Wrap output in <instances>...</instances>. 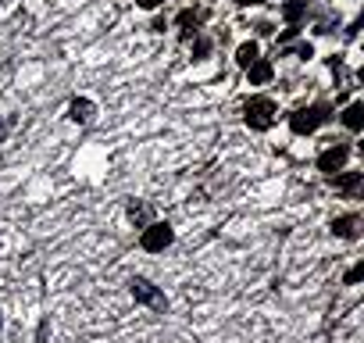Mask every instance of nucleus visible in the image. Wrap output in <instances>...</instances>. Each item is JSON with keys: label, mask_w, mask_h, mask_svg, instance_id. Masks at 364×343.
<instances>
[{"label": "nucleus", "mask_w": 364, "mask_h": 343, "mask_svg": "<svg viewBox=\"0 0 364 343\" xmlns=\"http://www.w3.org/2000/svg\"><path fill=\"white\" fill-rule=\"evenodd\" d=\"M243 118H247V125L257 129V132L272 129V122H275V100H268V97H254V100H247Z\"/></svg>", "instance_id": "f257e3e1"}, {"label": "nucleus", "mask_w": 364, "mask_h": 343, "mask_svg": "<svg viewBox=\"0 0 364 343\" xmlns=\"http://www.w3.org/2000/svg\"><path fill=\"white\" fill-rule=\"evenodd\" d=\"M321 122H328V107H325V104L300 107V111H293V115H289V129H293L296 136H307V132H314Z\"/></svg>", "instance_id": "f03ea898"}, {"label": "nucleus", "mask_w": 364, "mask_h": 343, "mask_svg": "<svg viewBox=\"0 0 364 343\" xmlns=\"http://www.w3.org/2000/svg\"><path fill=\"white\" fill-rule=\"evenodd\" d=\"M171 240H175V233H171V226H164V222H154V226H146V229H143V236H139L143 250H150V254H157V250L171 247Z\"/></svg>", "instance_id": "7ed1b4c3"}, {"label": "nucleus", "mask_w": 364, "mask_h": 343, "mask_svg": "<svg viewBox=\"0 0 364 343\" xmlns=\"http://www.w3.org/2000/svg\"><path fill=\"white\" fill-rule=\"evenodd\" d=\"M129 290H132V297H136L139 304H150V307H161V311L168 307V300H164V297L154 290V283H146V279H132Z\"/></svg>", "instance_id": "20e7f679"}, {"label": "nucleus", "mask_w": 364, "mask_h": 343, "mask_svg": "<svg viewBox=\"0 0 364 343\" xmlns=\"http://www.w3.org/2000/svg\"><path fill=\"white\" fill-rule=\"evenodd\" d=\"M346 157H350V147L346 143H336V147H328V150L318 154V168L321 172H339L346 164Z\"/></svg>", "instance_id": "39448f33"}, {"label": "nucleus", "mask_w": 364, "mask_h": 343, "mask_svg": "<svg viewBox=\"0 0 364 343\" xmlns=\"http://www.w3.org/2000/svg\"><path fill=\"white\" fill-rule=\"evenodd\" d=\"M93 111H97V107H93V100H86V97H82V100H72L68 118H72V122H79V125H86V122H93Z\"/></svg>", "instance_id": "423d86ee"}, {"label": "nucleus", "mask_w": 364, "mask_h": 343, "mask_svg": "<svg viewBox=\"0 0 364 343\" xmlns=\"http://www.w3.org/2000/svg\"><path fill=\"white\" fill-rule=\"evenodd\" d=\"M332 233L343 236V240H353V236H357V215H343V218H336V222H332Z\"/></svg>", "instance_id": "0eeeda50"}, {"label": "nucleus", "mask_w": 364, "mask_h": 343, "mask_svg": "<svg viewBox=\"0 0 364 343\" xmlns=\"http://www.w3.org/2000/svg\"><path fill=\"white\" fill-rule=\"evenodd\" d=\"M247 72H250V83H254V86H261V83H268V79H272V61L257 58V61H254Z\"/></svg>", "instance_id": "6e6552de"}, {"label": "nucleus", "mask_w": 364, "mask_h": 343, "mask_svg": "<svg viewBox=\"0 0 364 343\" xmlns=\"http://www.w3.org/2000/svg\"><path fill=\"white\" fill-rule=\"evenodd\" d=\"M343 125H346V129H353V132L364 125V104H360V100H357V104H350V107L343 111Z\"/></svg>", "instance_id": "1a4fd4ad"}, {"label": "nucleus", "mask_w": 364, "mask_h": 343, "mask_svg": "<svg viewBox=\"0 0 364 343\" xmlns=\"http://www.w3.org/2000/svg\"><path fill=\"white\" fill-rule=\"evenodd\" d=\"M332 186H336L339 194L353 197V194L360 190V172H350V176H343V179H332Z\"/></svg>", "instance_id": "9d476101"}, {"label": "nucleus", "mask_w": 364, "mask_h": 343, "mask_svg": "<svg viewBox=\"0 0 364 343\" xmlns=\"http://www.w3.org/2000/svg\"><path fill=\"white\" fill-rule=\"evenodd\" d=\"M236 61H240L243 68H250V65L257 61V43H254V40H250V43H243V47L236 51Z\"/></svg>", "instance_id": "9b49d317"}, {"label": "nucleus", "mask_w": 364, "mask_h": 343, "mask_svg": "<svg viewBox=\"0 0 364 343\" xmlns=\"http://www.w3.org/2000/svg\"><path fill=\"white\" fill-rule=\"evenodd\" d=\"M304 11H307V0H293V4H286V11H282V15H286L289 22H296Z\"/></svg>", "instance_id": "f8f14e48"}, {"label": "nucleus", "mask_w": 364, "mask_h": 343, "mask_svg": "<svg viewBox=\"0 0 364 343\" xmlns=\"http://www.w3.org/2000/svg\"><path fill=\"white\" fill-rule=\"evenodd\" d=\"M197 22H200V15H193V11H182V15H178V26L186 29V33H190V29H197Z\"/></svg>", "instance_id": "ddd939ff"}, {"label": "nucleus", "mask_w": 364, "mask_h": 343, "mask_svg": "<svg viewBox=\"0 0 364 343\" xmlns=\"http://www.w3.org/2000/svg\"><path fill=\"white\" fill-rule=\"evenodd\" d=\"M129 218H132V222H139V226H143V222H146V218H150V211H146V208H132V211H129Z\"/></svg>", "instance_id": "4468645a"}, {"label": "nucleus", "mask_w": 364, "mask_h": 343, "mask_svg": "<svg viewBox=\"0 0 364 343\" xmlns=\"http://www.w3.org/2000/svg\"><path fill=\"white\" fill-rule=\"evenodd\" d=\"M360 275H364V265H357V268H350V272H346V283L353 286V283H360Z\"/></svg>", "instance_id": "2eb2a0df"}, {"label": "nucleus", "mask_w": 364, "mask_h": 343, "mask_svg": "<svg viewBox=\"0 0 364 343\" xmlns=\"http://www.w3.org/2000/svg\"><path fill=\"white\" fill-rule=\"evenodd\" d=\"M136 4H139V8H146V11H154V8H161V4H164V0H136Z\"/></svg>", "instance_id": "dca6fc26"}, {"label": "nucleus", "mask_w": 364, "mask_h": 343, "mask_svg": "<svg viewBox=\"0 0 364 343\" xmlns=\"http://www.w3.org/2000/svg\"><path fill=\"white\" fill-rule=\"evenodd\" d=\"M208 51H211V43H208V40H197V58H204Z\"/></svg>", "instance_id": "f3484780"}, {"label": "nucleus", "mask_w": 364, "mask_h": 343, "mask_svg": "<svg viewBox=\"0 0 364 343\" xmlns=\"http://www.w3.org/2000/svg\"><path fill=\"white\" fill-rule=\"evenodd\" d=\"M240 8H254V4H264V0H236Z\"/></svg>", "instance_id": "a211bd4d"}, {"label": "nucleus", "mask_w": 364, "mask_h": 343, "mask_svg": "<svg viewBox=\"0 0 364 343\" xmlns=\"http://www.w3.org/2000/svg\"><path fill=\"white\" fill-rule=\"evenodd\" d=\"M0 139H4V125H0Z\"/></svg>", "instance_id": "6ab92c4d"}, {"label": "nucleus", "mask_w": 364, "mask_h": 343, "mask_svg": "<svg viewBox=\"0 0 364 343\" xmlns=\"http://www.w3.org/2000/svg\"><path fill=\"white\" fill-rule=\"evenodd\" d=\"M0 325H4V315H0Z\"/></svg>", "instance_id": "aec40b11"}]
</instances>
